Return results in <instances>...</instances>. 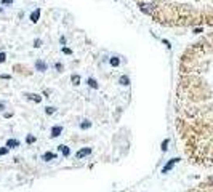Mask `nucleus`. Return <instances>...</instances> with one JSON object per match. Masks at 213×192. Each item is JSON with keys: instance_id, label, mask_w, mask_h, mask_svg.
Returning <instances> with one entry per match:
<instances>
[{"instance_id": "1", "label": "nucleus", "mask_w": 213, "mask_h": 192, "mask_svg": "<svg viewBox=\"0 0 213 192\" xmlns=\"http://www.w3.org/2000/svg\"><path fill=\"white\" fill-rule=\"evenodd\" d=\"M175 130L192 165L213 170V30L181 53L175 90Z\"/></svg>"}, {"instance_id": "2", "label": "nucleus", "mask_w": 213, "mask_h": 192, "mask_svg": "<svg viewBox=\"0 0 213 192\" xmlns=\"http://www.w3.org/2000/svg\"><path fill=\"white\" fill-rule=\"evenodd\" d=\"M154 23L173 29L213 27V0H132Z\"/></svg>"}, {"instance_id": "3", "label": "nucleus", "mask_w": 213, "mask_h": 192, "mask_svg": "<svg viewBox=\"0 0 213 192\" xmlns=\"http://www.w3.org/2000/svg\"><path fill=\"white\" fill-rule=\"evenodd\" d=\"M188 192H213V176L205 178L204 181H200L195 186H192L191 189H188Z\"/></svg>"}, {"instance_id": "4", "label": "nucleus", "mask_w": 213, "mask_h": 192, "mask_svg": "<svg viewBox=\"0 0 213 192\" xmlns=\"http://www.w3.org/2000/svg\"><path fill=\"white\" fill-rule=\"evenodd\" d=\"M61 133H63V126H59V125L53 126V128H51V138H58Z\"/></svg>"}, {"instance_id": "5", "label": "nucleus", "mask_w": 213, "mask_h": 192, "mask_svg": "<svg viewBox=\"0 0 213 192\" xmlns=\"http://www.w3.org/2000/svg\"><path fill=\"white\" fill-rule=\"evenodd\" d=\"M90 152H91V149H90V147H85V149L79 150V152L75 154V157H77V159H84V157H85V155H88Z\"/></svg>"}, {"instance_id": "6", "label": "nucleus", "mask_w": 213, "mask_h": 192, "mask_svg": "<svg viewBox=\"0 0 213 192\" xmlns=\"http://www.w3.org/2000/svg\"><path fill=\"white\" fill-rule=\"evenodd\" d=\"M178 162V159H171L170 160V162H168L167 163V165L165 167H163V170H162V173H167V171H170L171 170V168H173V165H175V163H176Z\"/></svg>"}, {"instance_id": "7", "label": "nucleus", "mask_w": 213, "mask_h": 192, "mask_svg": "<svg viewBox=\"0 0 213 192\" xmlns=\"http://www.w3.org/2000/svg\"><path fill=\"white\" fill-rule=\"evenodd\" d=\"M45 162H48V160H51V159H56V154H53V152H47V154H43V157H42Z\"/></svg>"}, {"instance_id": "8", "label": "nucleus", "mask_w": 213, "mask_h": 192, "mask_svg": "<svg viewBox=\"0 0 213 192\" xmlns=\"http://www.w3.org/2000/svg\"><path fill=\"white\" fill-rule=\"evenodd\" d=\"M58 150H59V152H63V155H66V157L71 154L69 147H66V146H59V147H58Z\"/></svg>"}, {"instance_id": "9", "label": "nucleus", "mask_w": 213, "mask_h": 192, "mask_svg": "<svg viewBox=\"0 0 213 192\" xmlns=\"http://www.w3.org/2000/svg\"><path fill=\"white\" fill-rule=\"evenodd\" d=\"M35 66H37V69H39V71H47V64L45 63H43V61H37V64H35Z\"/></svg>"}, {"instance_id": "10", "label": "nucleus", "mask_w": 213, "mask_h": 192, "mask_svg": "<svg viewBox=\"0 0 213 192\" xmlns=\"http://www.w3.org/2000/svg\"><path fill=\"white\" fill-rule=\"evenodd\" d=\"M39 16H40V10H35V11H34L32 15H30V19H32V23H37Z\"/></svg>"}, {"instance_id": "11", "label": "nucleus", "mask_w": 213, "mask_h": 192, "mask_svg": "<svg viewBox=\"0 0 213 192\" xmlns=\"http://www.w3.org/2000/svg\"><path fill=\"white\" fill-rule=\"evenodd\" d=\"M6 146L8 147H16V146H19V141H16V139H10V141L6 143Z\"/></svg>"}, {"instance_id": "12", "label": "nucleus", "mask_w": 213, "mask_h": 192, "mask_svg": "<svg viewBox=\"0 0 213 192\" xmlns=\"http://www.w3.org/2000/svg\"><path fill=\"white\" fill-rule=\"evenodd\" d=\"M29 98H30V99H34V101H37V102L42 101V98H40L39 95H29Z\"/></svg>"}, {"instance_id": "13", "label": "nucleus", "mask_w": 213, "mask_h": 192, "mask_svg": "<svg viewBox=\"0 0 213 192\" xmlns=\"http://www.w3.org/2000/svg\"><path fill=\"white\" fill-rule=\"evenodd\" d=\"M72 82H74V83L77 85L79 82H80V77H79V75H72Z\"/></svg>"}, {"instance_id": "14", "label": "nucleus", "mask_w": 213, "mask_h": 192, "mask_svg": "<svg viewBox=\"0 0 213 192\" xmlns=\"http://www.w3.org/2000/svg\"><path fill=\"white\" fill-rule=\"evenodd\" d=\"M88 83H90L93 88H98V83H96V82L93 80V78H90V80H88Z\"/></svg>"}, {"instance_id": "15", "label": "nucleus", "mask_w": 213, "mask_h": 192, "mask_svg": "<svg viewBox=\"0 0 213 192\" xmlns=\"http://www.w3.org/2000/svg\"><path fill=\"white\" fill-rule=\"evenodd\" d=\"M111 64H112V66H119V59H117V58H112Z\"/></svg>"}, {"instance_id": "16", "label": "nucleus", "mask_w": 213, "mask_h": 192, "mask_svg": "<svg viewBox=\"0 0 213 192\" xmlns=\"http://www.w3.org/2000/svg\"><path fill=\"white\" fill-rule=\"evenodd\" d=\"M120 82H122V85H128V77H122Z\"/></svg>"}, {"instance_id": "17", "label": "nucleus", "mask_w": 213, "mask_h": 192, "mask_svg": "<svg viewBox=\"0 0 213 192\" xmlns=\"http://www.w3.org/2000/svg\"><path fill=\"white\" fill-rule=\"evenodd\" d=\"M90 125H91V123H90V122H84V123H82V125H80V126H82V128H84V130H85V128H88V126H90Z\"/></svg>"}, {"instance_id": "18", "label": "nucleus", "mask_w": 213, "mask_h": 192, "mask_svg": "<svg viewBox=\"0 0 213 192\" xmlns=\"http://www.w3.org/2000/svg\"><path fill=\"white\" fill-rule=\"evenodd\" d=\"M47 114H53V112H54V107H47Z\"/></svg>"}, {"instance_id": "19", "label": "nucleus", "mask_w": 213, "mask_h": 192, "mask_svg": "<svg viewBox=\"0 0 213 192\" xmlns=\"http://www.w3.org/2000/svg\"><path fill=\"white\" fill-rule=\"evenodd\" d=\"M34 141H35V138H34V136H27V143H34Z\"/></svg>"}, {"instance_id": "20", "label": "nucleus", "mask_w": 213, "mask_h": 192, "mask_svg": "<svg viewBox=\"0 0 213 192\" xmlns=\"http://www.w3.org/2000/svg\"><path fill=\"white\" fill-rule=\"evenodd\" d=\"M6 152H8V149H6V147H5V149H0V155H5Z\"/></svg>"}, {"instance_id": "21", "label": "nucleus", "mask_w": 213, "mask_h": 192, "mask_svg": "<svg viewBox=\"0 0 213 192\" xmlns=\"http://www.w3.org/2000/svg\"><path fill=\"white\" fill-rule=\"evenodd\" d=\"M167 144H168V139H167V141H163V143H162V149H163V150H167Z\"/></svg>"}, {"instance_id": "22", "label": "nucleus", "mask_w": 213, "mask_h": 192, "mask_svg": "<svg viewBox=\"0 0 213 192\" xmlns=\"http://www.w3.org/2000/svg\"><path fill=\"white\" fill-rule=\"evenodd\" d=\"M5 61V53H0V63H3Z\"/></svg>"}, {"instance_id": "23", "label": "nucleus", "mask_w": 213, "mask_h": 192, "mask_svg": "<svg viewBox=\"0 0 213 192\" xmlns=\"http://www.w3.org/2000/svg\"><path fill=\"white\" fill-rule=\"evenodd\" d=\"M3 5H8V3H13V0H2Z\"/></svg>"}, {"instance_id": "24", "label": "nucleus", "mask_w": 213, "mask_h": 192, "mask_svg": "<svg viewBox=\"0 0 213 192\" xmlns=\"http://www.w3.org/2000/svg\"><path fill=\"white\" fill-rule=\"evenodd\" d=\"M54 67H56V69H58V71H61V69H63V66H61V64H59V63H56V64H54Z\"/></svg>"}, {"instance_id": "25", "label": "nucleus", "mask_w": 213, "mask_h": 192, "mask_svg": "<svg viewBox=\"0 0 213 192\" xmlns=\"http://www.w3.org/2000/svg\"><path fill=\"white\" fill-rule=\"evenodd\" d=\"M64 53H66V54H71V53H72V51L69 50V48H64Z\"/></svg>"}, {"instance_id": "26", "label": "nucleus", "mask_w": 213, "mask_h": 192, "mask_svg": "<svg viewBox=\"0 0 213 192\" xmlns=\"http://www.w3.org/2000/svg\"><path fill=\"white\" fill-rule=\"evenodd\" d=\"M3 107H5V106H3V104H2V102H0V111H2V109H3Z\"/></svg>"}]
</instances>
